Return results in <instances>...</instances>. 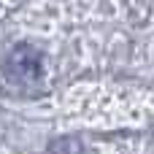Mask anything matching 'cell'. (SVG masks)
I'll return each mask as SVG.
<instances>
[{"instance_id": "1", "label": "cell", "mask_w": 154, "mask_h": 154, "mask_svg": "<svg viewBox=\"0 0 154 154\" xmlns=\"http://www.w3.org/2000/svg\"><path fill=\"white\" fill-rule=\"evenodd\" d=\"M5 68L14 79H22V81H35L43 70V57L35 46L30 43H19L11 49L8 60H5Z\"/></svg>"}, {"instance_id": "2", "label": "cell", "mask_w": 154, "mask_h": 154, "mask_svg": "<svg viewBox=\"0 0 154 154\" xmlns=\"http://www.w3.org/2000/svg\"><path fill=\"white\" fill-rule=\"evenodd\" d=\"M49 154H87V149L79 138H57L49 146Z\"/></svg>"}]
</instances>
